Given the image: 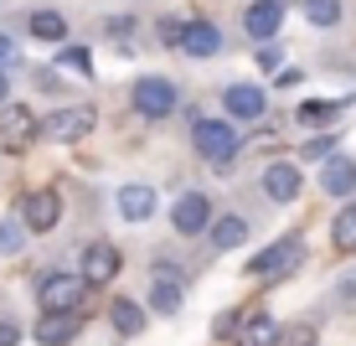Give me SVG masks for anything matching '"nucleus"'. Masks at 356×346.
<instances>
[{"label":"nucleus","instance_id":"1","mask_svg":"<svg viewBox=\"0 0 356 346\" xmlns=\"http://www.w3.org/2000/svg\"><path fill=\"white\" fill-rule=\"evenodd\" d=\"M36 134H42V119H36L31 104H0V150L6 155H21L36 145Z\"/></svg>","mask_w":356,"mask_h":346},{"label":"nucleus","instance_id":"2","mask_svg":"<svg viewBox=\"0 0 356 346\" xmlns=\"http://www.w3.org/2000/svg\"><path fill=\"white\" fill-rule=\"evenodd\" d=\"M191 140H196V155H202L207 166H232V155L243 150L238 129H232L227 119H196Z\"/></svg>","mask_w":356,"mask_h":346},{"label":"nucleus","instance_id":"3","mask_svg":"<svg viewBox=\"0 0 356 346\" xmlns=\"http://www.w3.org/2000/svg\"><path fill=\"white\" fill-rule=\"evenodd\" d=\"M83 294H88V279L67 274V269H52V274L36 279V305L42 310H83Z\"/></svg>","mask_w":356,"mask_h":346},{"label":"nucleus","instance_id":"4","mask_svg":"<svg viewBox=\"0 0 356 346\" xmlns=\"http://www.w3.org/2000/svg\"><path fill=\"white\" fill-rule=\"evenodd\" d=\"M300 258H305V238H300V233H289V238L268 243L264 253L248 258V274L253 279H279V274H289V269H300Z\"/></svg>","mask_w":356,"mask_h":346},{"label":"nucleus","instance_id":"5","mask_svg":"<svg viewBox=\"0 0 356 346\" xmlns=\"http://www.w3.org/2000/svg\"><path fill=\"white\" fill-rule=\"evenodd\" d=\"M176 98L181 93H176V83H170V78H140L129 88V104L140 109L145 119H170V114H176Z\"/></svg>","mask_w":356,"mask_h":346},{"label":"nucleus","instance_id":"6","mask_svg":"<svg viewBox=\"0 0 356 346\" xmlns=\"http://www.w3.org/2000/svg\"><path fill=\"white\" fill-rule=\"evenodd\" d=\"M212 202H207V191H186V196H176V207H170V228L181 233V238H196V233H207L212 228Z\"/></svg>","mask_w":356,"mask_h":346},{"label":"nucleus","instance_id":"7","mask_svg":"<svg viewBox=\"0 0 356 346\" xmlns=\"http://www.w3.org/2000/svg\"><path fill=\"white\" fill-rule=\"evenodd\" d=\"M88 129H93V109L88 104H67V109H57V114L42 119V134L47 140H63V145H78Z\"/></svg>","mask_w":356,"mask_h":346},{"label":"nucleus","instance_id":"8","mask_svg":"<svg viewBox=\"0 0 356 346\" xmlns=\"http://www.w3.org/2000/svg\"><path fill=\"white\" fill-rule=\"evenodd\" d=\"M264 88L259 83H227L222 88V109H227V119H243V125H259L264 119Z\"/></svg>","mask_w":356,"mask_h":346},{"label":"nucleus","instance_id":"9","mask_svg":"<svg viewBox=\"0 0 356 346\" xmlns=\"http://www.w3.org/2000/svg\"><path fill=\"white\" fill-rule=\"evenodd\" d=\"M57 217H63V196H57L52 187L31 191L26 202H21V222H26V233H52Z\"/></svg>","mask_w":356,"mask_h":346},{"label":"nucleus","instance_id":"10","mask_svg":"<svg viewBox=\"0 0 356 346\" xmlns=\"http://www.w3.org/2000/svg\"><path fill=\"white\" fill-rule=\"evenodd\" d=\"M279 26H284V0H253V6L243 10V31H248L253 42H274Z\"/></svg>","mask_w":356,"mask_h":346},{"label":"nucleus","instance_id":"11","mask_svg":"<svg viewBox=\"0 0 356 346\" xmlns=\"http://www.w3.org/2000/svg\"><path fill=\"white\" fill-rule=\"evenodd\" d=\"M78 331H83V310H47L36 320V341L42 346H67V341H78Z\"/></svg>","mask_w":356,"mask_h":346},{"label":"nucleus","instance_id":"12","mask_svg":"<svg viewBox=\"0 0 356 346\" xmlns=\"http://www.w3.org/2000/svg\"><path fill=\"white\" fill-rule=\"evenodd\" d=\"M300 187H305V176H300V166H294V160H274V166L264 171V196L268 202H294V196H300Z\"/></svg>","mask_w":356,"mask_h":346},{"label":"nucleus","instance_id":"13","mask_svg":"<svg viewBox=\"0 0 356 346\" xmlns=\"http://www.w3.org/2000/svg\"><path fill=\"white\" fill-rule=\"evenodd\" d=\"M119 269H124V258H119L114 243H104V238L88 243V253H83V279H88V284H108Z\"/></svg>","mask_w":356,"mask_h":346},{"label":"nucleus","instance_id":"14","mask_svg":"<svg viewBox=\"0 0 356 346\" xmlns=\"http://www.w3.org/2000/svg\"><path fill=\"white\" fill-rule=\"evenodd\" d=\"M217 47H222V31L212 26V21H186V31H181V52L186 57H217Z\"/></svg>","mask_w":356,"mask_h":346},{"label":"nucleus","instance_id":"15","mask_svg":"<svg viewBox=\"0 0 356 346\" xmlns=\"http://www.w3.org/2000/svg\"><path fill=\"white\" fill-rule=\"evenodd\" d=\"M207 238H212V249H217V253L243 249V238H248V217H243V212H222V217H212Z\"/></svg>","mask_w":356,"mask_h":346},{"label":"nucleus","instance_id":"16","mask_svg":"<svg viewBox=\"0 0 356 346\" xmlns=\"http://www.w3.org/2000/svg\"><path fill=\"white\" fill-rule=\"evenodd\" d=\"M321 191H325V196H351V191H356V160L330 155L325 166H321Z\"/></svg>","mask_w":356,"mask_h":346},{"label":"nucleus","instance_id":"17","mask_svg":"<svg viewBox=\"0 0 356 346\" xmlns=\"http://www.w3.org/2000/svg\"><path fill=\"white\" fill-rule=\"evenodd\" d=\"M150 212H155V187H145V181L119 187V217L124 222H145Z\"/></svg>","mask_w":356,"mask_h":346},{"label":"nucleus","instance_id":"18","mask_svg":"<svg viewBox=\"0 0 356 346\" xmlns=\"http://www.w3.org/2000/svg\"><path fill=\"white\" fill-rule=\"evenodd\" d=\"M279 331H284V326H279V320L268 315V310H253L248 320H243V331H238L232 341H238V346H279Z\"/></svg>","mask_w":356,"mask_h":346},{"label":"nucleus","instance_id":"19","mask_svg":"<svg viewBox=\"0 0 356 346\" xmlns=\"http://www.w3.org/2000/svg\"><path fill=\"white\" fill-rule=\"evenodd\" d=\"M150 310H161V315H176L181 310V274L155 269V279H150Z\"/></svg>","mask_w":356,"mask_h":346},{"label":"nucleus","instance_id":"20","mask_svg":"<svg viewBox=\"0 0 356 346\" xmlns=\"http://www.w3.org/2000/svg\"><path fill=\"white\" fill-rule=\"evenodd\" d=\"M26 31L36 36V42H67L63 10H31V16H26Z\"/></svg>","mask_w":356,"mask_h":346},{"label":"nucleus","instance_id":"21","mask_svg":"<svg viewBox=\"0 0 356 346\" xmlns=\"http://www.w3.org/2000/svg\"><path fill=\"white\" fill-rule=\"evenodd\" d=\"M108 326H114L119 336H140V331H145V310H140L134 300H124V294H119V300L108 305Z\"/></svg>","mask_w":356,"mask_h":346},{"label":"nucleus","instance_id":"22","mask_svg":"<svg viewBox=\"0 0 356 346\" xmlns=\"http://www.w3.org/2000/svg\"><path fill=\"white\" fill-rule=\"evenodd\" d=\"M341 109H346V104H336V98H305V104H300V125L325 129V125H336V119H341Z\"/></svg>","mask_w":356,"mask_h":346},{"label":"nucleus","instance_id":"23","mask_svg":"<svg viewBox=\"0 0 356 346\" xmlns=\"http://www.w3.org/2000/svg\"><path fill=\"white\" fill-rule=\"evenodd\" d=\"M330 243H336L341 253H356V202L341 207V217L330 222Z\"/></svg>","mask_w":356,"mask_h":346},{"label":"nucleus","instance_id":"24","mask_svg":"<svg viewBox=\"0 0 356 346\" xmlns=\"http://www.w3.org/2000/svg\"><path fill=\"white\" fill-rule=\"evenodd\" d=\"M300 10H305V21L321 26V31H330L341 21V0H300Z\"/></svg>","mask_w":356,"mask_h":346},{"label":"nucleus","instance_id":"25","mask_svg":"<svg viewBox=\"0 0 356 346\" xmlns=\"http://www.w3.org/2000/svg\"><path fill=\"white\" fill-rule=\"evenodd\" d=\"M57 68L78 72V78H93V52L88 47H63V52H57Z\"/></svg>","mask_w":356,"mask_h":346},{"label":"nucleus","instance_id":"26","mask_svg":"<svg viewBox=\"0 0 356 346\" xmlns=\"http://www.w3.org/2000/svg\"><path fill=\"white\" fill-rule=\"evenodd\" d=\"M336 145H341V140H336L330 129H325V134H310V140L300 145V160H321V166H325V160L336 155Z\"/></svg>","mask_w":356,"mask_h":346},{"label":"nucleus","instance_id":"27","mask_svg":"<svg viewBox=\"0 0 356 346\" xmlns=\"http://www.w3.org/2000/svg\"><path fill=\"white\" fill-rule=\"evenodd\" d=\"M315 341H321V331L305 326V320H300V326H284V331H279V346H315Z\"/></svg>","mask_w":356,"mask_h":346},{"label":"nucleus","instance_id":"28","mask_svg":"<svg viewBox=\"0 0 356 346\" xmlns=\"http://www.w3.org/2000/svg\"><path fill=\"white\" fill-rule=\"evenodd\" d=\"M26 243V222H0V253H21Z\"/></svg>","mask_w":356,"mask_h":346},{"label":"nucleus","instance_id":"29","mask_svg":"<svg viewBox=\"0 0 356 346\" xmlns=\"http://www.w3.org/2000/svg\"><path fill=\"white\" fill-rule=\"evenodd\" d=\"M104 31H108V42H129L134 36V16H108Z\"/></svg>","mask_w":356,"mask_h":346},{"label":"nucleus","instance_id":"30","mask_svg":"<svg viewBox=\"0 0 356 346\" xmlns=\"http://www.w3.org/2000/svg\"><path fill=\"white\" fill-rule=\"evenodd\" d=\"M243 320H248L243 310H222V315H217V326H212V331H217V336L227 341V336H238V331H243Z\"/></svg>","mask_w":356,"mask_h":346},{"label":"nucleus","instance_id":"31","mask_svg":"<svg viewBox=\"0 0 356 346\" xmlns=\"http://www.w3.org/2000/svg\"><path fill=\"white\" fill-rule=\"evenodd\" d=\"M181 31H186V21H176V16H165L161 26H155V36H161V47H181Z\"/></svg>","mask_w":356,"mask_h":346},{"label":"nucleus","instance_id":"32","mask_svg":"<svg viewBox=\"0 0 356 346\" xmlns=\"http://www.w3.org/2000/svg\"><path fill=\"white\" fill-rule=\"evenodd\" d=\"M259 68H264V72H284V52H279L274 42H264V47H259Z\"/></svg>","mask_w":356,"mask_h":346},{"label":"nucleus","instance_id":"33","mask_svg":"<svg viewBox=\"0 0 356 346\" xmlns=\"http://www.w3.org/2000/svg\"><path fill=\"white\" fill-rule=\"evenodd\" d=\"M16 336H21L16 320H0V346H16Z\"/></svg>","mask_w":356,"mask_h":346},{"label":"nucleus","instance_id":"34","mask_svg":"<svg viewBox=\"0 0 356 346\" xmlns=\"http://www.w3.org/2000/svg\"><path fill=\"white\" fill-rule=\"evenodd\" d=\"M6 63H16V42H10V36H0V68Z\"/></svg>","mask_w":356,"mask_h":346},{"label":"nucleus","instance_id":"35","mask_svg":"<svg viewBox=\"0 0 356 346\" xmlns=\"http://www.w3.org/2000/svg\"><path fill=\"white\" fill-rule=\"evenodd\" d=\"M6 98H10V72L0 68V104H6Z\"/></svg>","mask_w":356,"mask_h":346},{"label":"nucleus","instance_id":"36","mask_svg":"<svg viewBox=\"0 0 356 346\" xmlns=\"http://www.w3.org/2000/svg\"><path fill=\"white\" fill-rule=\"evenodd\" d=\"M341 294H346V300H356V274H351V279H341Z\"/></svg>","mask_w":356,"mask_h":346}]
</instances>
